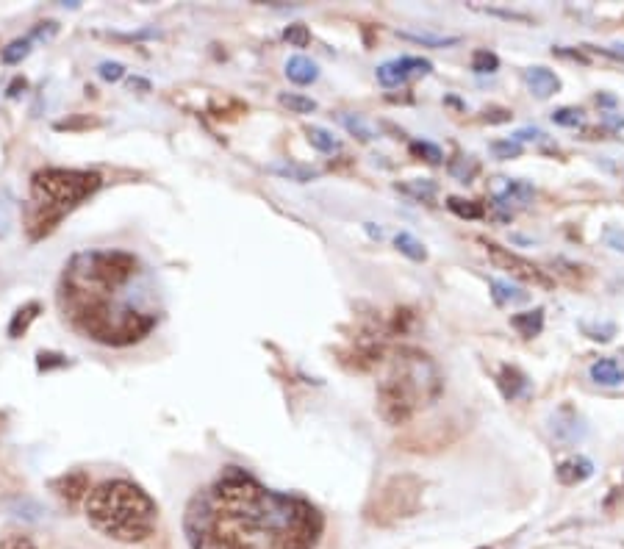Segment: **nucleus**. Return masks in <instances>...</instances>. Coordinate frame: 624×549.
Here are the masks:
<instances>
[{
    "label": "nucleus",
    "mask_w": 624,
    "mask_h": 549,
    "mask_svg": "<svg viewBox=\"0 0 624 549\" xmlns=\"http://www.w3.org/2000/svg\"><path fill=\"white\" fill-rule=\"evenodd\" d=\"M322 530L311 502L272 491L236 466L200 488L184 513L192 549H317Z\"/></svg>",
    "instance_id": "nucleus-1"
},
{
    "label": "nucleus",
    "mask_w": 624,
    "mask_h": 549,
    "mask_svg": "<svg viewBox=\"0 0 624 549\" xmlns=\"http://www.w3.org/2000/svg\"><path fill=\"white\" fill-rule=\"evenodd\" d=\"M59 311L84 339L128 347L159 325V308L142 261L125 250H84L64 264Z\"/></svg>",
    "instance_id": "nucleus-2"
},
{
    "label": "nucleus",
    "mask_w": 624,
    "mask_h": 549,
    "mask_svg": "<svg viewBox=\"0 0 624 549\" xmlns=\"http://www.w3.org/2000/svg\"><path fill=\"white\" fill-rule=\"evenodd\" d=\"M86 522L111 541L139 544L156 533L159 508L131 480H106L86 494Z\"/></svg>",
    "instance_id": "nucleus-3"
},
{
    "label": "nucleus",
    "mask_w": 624,
    "mask_h": 549,
    "mask_svg": "<svg viewBox=\"0 0 624 549\" xmlns=\"http://www.w3.org/2000/svg\"><path fill=\"white\" fill-rule=\"evenodd\" d=\"M439 394L441 375L436 364L419 350H400L389 375L380 380L378 414L389 425H405L419 405L433 403Z\"/></svg>",
    "instance_id": "nucleus-4"
},
{
    "label": "nucleus",
    "mask_w": 624,
    "mask_h": 549,
    "mask_svg": "<svg viewBox=\"0 0 624 549\" xmlns=\"http://www.w3.org/2000/svg\"><path fill=\"white\" fill-rule=\"evenodd\" d=\"M103 186L98 172L89 170H39L31 178V211H28V233L31 239H42L50 233L67 211H73L81 200L92 197Z\"/></svg>",
    "instance_id": "nucleus-5"
},
{
    "label": "nucleus",
    "mask_w": 624,
    "mask_h": 549,
    "mask_svg": "<svg viewBox=\"0 0 624 549\" xmlns=\"http://www.w3.org/2000/svg\"><path fill=\"white\" fill-rule=\"evenodd\" d=\"M419 502H422V480L414 475H397L369 502L367 516L375 525H394L400 519L414 516Z\"/></svg>",
    "instance_id": "nucleus-6"
},
{
    "label": "nucleus",
    "mask_w": 624,
    "mask_h": 549,
    "mask_svg": "<svg viewBox=\"0 0 624 549\" xmlns=\"http://www.w3.org/2000/svg\"><path fill=\"white\" fill-rule=\"evenodd\" d=\"M483 247H486V253H489L494 267L508 269L514 278H522V281L527 283H536V286L552 289V278H547L536 264H530V261H525L522 256H516V253H511V250H505V247H500V244L494 242H483Z\"/></svg>",
    "instance_id": "nucleus-7"
},
{
    "label": "nucleus",
    "mask_w": 624,
    "mask_h": 549,
    "mask_svg": "<svg viewBox=\"0 0 624 549\" xmlns=\"http://www.w3.org/2000/svg\"><path fill=\"white\" fill-rule=\"evenodd\" d=\"M433 70V64L428 59H416V56H403V59L386 61L378 67V81L383 86H403L408 78L414 75H428Z\"/></svg>",
    "instance_id": "nucleus-8"
},
{
    "label": "nucleus",
    "mask_w": 624,
    "mask_h": 549,
    "mask_svg": "<svg viewBox=\"0 0 624 549\" xmlns=\"http://www.w3.org/2000/svg\"><path fill=\"white\" fill-rule=\"evenodd\" d=\"M533 200V186L525 181H505L494 189V206L508 208L514 214V208H525Z\"/></svg>",
    "instance_id": "nucleus-9"
},
{
    "label": "nucleus",
    "mask_w": 624,
    "mask_h": 549,
    "mask_svg": "<svg viewBox=\"0 0 624 549\" xmlns=\"http://www.w3.org/2000/svg\"><path fill=\"white\" fill-rule=\"evenodd\" d=\"M50 488L62 497L67 505H75V502L86 500V494H89V475L86 472H67V475L56 477Z\"/></svg>",
    "instance_id": "nucleus-10"
},
{
    "label": "nucleus",
    "mask_w": 624,
    "mask_h": 549,
    "mask_svg": "<svg viewBox=\"0 0 624 549\" xmlns=\"http://www.w3.org/2000/svg\"><path fill=\"white\" fill-rule=\"evenodd\" d=\"M552 430H555V439L563 441V444H575L577 439L586 436V425H583V419H580L572 408H561V411L555 414Z\"/></svg>",
    "instance_id": "nucleus-11"
},
{
    "label": "nucleus",
    "mask_w": 624,
    "mask_h": 549,
    "mask_svg": "<svg viewBox=\"0 0 624 549\" xmlns=\"http://www.w3.org/2000/svg\"><path fill=\"white\" fill-rule=\"evenodd\" d=\"M525 81L527 86H530V92L541 100L552 98V95L561 89L558 75L552 73V70H547V67H530V70H525Z\"/></svg>",
    "instance_id": "nucleus-12"
},
{
    "label": "nucleus",
    "mask_w": 624,
    "mask_h": 549,
    "mask_svg": "<svg viewBox=\"0 0 624 549\" xmlns=\"http://www.w3.org/2000/svg\"><path fill=\"white\" fill-rule=\"evenodd\" d=\"M594 475V464L583 458V455H577V458H569V461H563L558 466V480H561L563 486H575V483H583L588 477Z\"/></svg>",
    "instance_id": "nucleus-13"
},
{
    "label": "nucleus",
    "mask_w": 624,
    "mask_h": 549,
    "mask_svg": "<svg viewBox=\"0 0 624 549\" xmlns=\"http://www.w3.org/2000/svg\"><path fill=\"white\" fill-rule=\"evenodd\" d=\"M591 380L594 383H600V386H619L624 383V369L613 358H600V361H594L591 364Z\"/></svg>",
    "instance_id": "nucleus-14"
},
{
    "label": "nucleus",
    "mask_w": 624,
    "mask_h": 549,
    "mask_svg": "<svg viewBox=\"0 0 624 549\" xmlns=\"http://www.w3.org/2000/svg\"><path fill=\"white\" fill-rule=\"evenodd\" d=\"M286 75H289V81H292V84L306 86L317 81L319 67L311 59H306V56H292L289 64H286Z\"/></svg>",
    "instance_id": "nucleus-15"
},
{
    "label": "nucleus",
    "mask_w": 624,
    "mask_h": 549,
    "mask_svg": "<svg viewBox=\"0 0 624 549\" xmlns=\"http://www.w3.org/2000/svg\"><path fill=\"white\" fill-rule=\"evenodd\" d=\"M500 389H502V394L508 397V400H516V397H519V394L527 389L525 375H522L516 366H502Z\"/></svg>",
    "instance_id": "nucleus-16"
},
{
    "label": "nucleus",
    "mask_w": 624,
    "mask_h": 549,
    "mask_svg": "<svg viewBox=\"0 0 624 549\" xmlns=\"http://www.w3.org/2000/svg\"><path fill=\"white\" fill-rule=\"evenodd\" d=\"M39 311H42V305L39 303H28L23 305V308H17V314H14L12 322H9V336H12V339H20L25 330L31 328V322L39 317Z\"/></svg>",
    "instance_id": "nucleus-17"
},
{
    "label": "nucleus",
    "mask_w": 624,
    "mask_h": 549,
    "mask_svg": "<svg viewBox=\"0 0 624 549\" xmlns=\"http://www.w3.org/2000/svg\"><path fill=\"white\" fill-rule=\"evenodd\" d=\"M511 325H514L525 339H533V336H539L541 330H544V311L536 308V311H527V314H516L511 319Z\"/></svg>",
    "instance_id": "nucleus-18"
},
{
    "label": "nucleus",
    "mask_w": 624,
    "mask_h": 549,
    "mask_svg": "<svg viewBox=\"0 0 624 549\" xmlns=\"http://www.w3.org/2000/svg\"><path fill=\"white\" fill-rule=\"evenodd\" d=\"M267 170H270L272 175H281V178H286V181H297V183L314 181V178L319 175L314 167H303V164H270Z\"/></svg>",
    "instance_id": "nucleus-19"
},
{
    "label": "nucleus",
    "mask_w": 624,
    "mask_h": 549,
    "mask_svg": "<svg viewBox=\"0 0 624 549\" xmlns=\"http://www.w3.org/2000/svg\"><path fill=\"white\" fill-rule=\"evenodd\" d=\"M394 247H397L403 256L411 258V261H425V258H428V250H425L422 242H419L416 236H411V233H397V236H394Z\"/></svg>",
    "instance_id": "nucleus-20"
},
{
    "label": "nucleus",
    "mask_w": 624,
    "mask_h": 549,
    "mask_svg": "<svg viewBox=\"0 0 624 549\" xmlns=\"http://www.w3.org/2000/svg\"><path fill=\"white\" fill-rule=\"evenodd\" d=\"M306 134H308V142L317 147L319 153H336V150H342V142H339V139H333L331 131H325V128L311 125Z\"/></svg>",
    "instance_id": "nucleus-21"
},
{
    "label": "nucleus",
    "mask_w": 624,
    "mask_h": 549,
    "mask_svg": "<svg viewBox=\"0 0 624 549\" xmlns=\"http://www.w3.org/2000/svg\"><path fill=\"white\" fill-rule=\"evenodd\" d=\"M491 289H494L497 303H525L527 300V292H522L519 286H511L508 281H491Z\"/></svg>",
    "instance_id": "nucleus-22"
},
{
    "label": "nucleus",
    "mask_w": 624,
    "mask_h": 549,
    "mask_svg": "<svg viewBox=\"0 0 624 549\" xmlns=\"http://www.w3.org/2000/svg\"><path fill=\"white\" fill-rule=\"evenodd\" d=\"M400 39L416 42V45H428V48H447V45H458V37H433V34H414V31H400Z\"/></svg>",
    "instance_id": "nucleus-23"
},
{
    "label": "nucleus",
    "mask_w": 624,
    "mask_h": 549,
    "mask_svg": "<svg viewBox=\"0 0 624 549\" xmlns=\"http://www.w3.org/2000/svg\"><path fill=\"white\" fill-rule=\"evenodd\" d=\"M278 100H281V106H286L294 114H311V111H317V100L306 98V95H297V92H283Z\"/></svg>",
    "instance_id": "nucleus-24"
},
{
    "label": "nucleus",
    "mask_w": 624,
    "mask_h": 549,
    "mask_svg": "<svg viewBox=\"0 0 624 549\" xmlns=\"http://www.w3.org/2000/svg\"><path fill=\"white\" fill-rule=\"evenodd\" d=\"M447 206L453 214L464 217V220H480L483 217V206L480 203H472V200H461V197H450Z\"/></svg>",
    "instance_id": "nucleus-25"
},
{
    "label": "nucleus",
    "mask_w": 624,
    "mask_h": 549,
    "mask_svg": "<svg viewBox=\"0 0 624 549\" xmlns=\"http://www.w3.org/2000/svg\"><path fill=\"white\" fill-rule=\"evenodd\" d=\"M31 45H34V37L28 34L23 39H14L9 48H3V61L6 64H17V61H23L28 53H31Z\"/></svg>",
    "instance_id": "nucleus-26"
},
{
    "label": "nucleus",
    "mask_w": 624,
    "mask_h": 549,
    "mask_svg": "<svg viewBox=\"0 0 624 549\" xmlns=\"http://www.w3.org/2000/svg\"><path fill=\"white\" fill-rule=\"evenodd\" d=\"M500 67V59L491 53V50H475V56H472V70L480 75L486 73H494Z\"/></svg>",
    "instance_id": "nucleus-27"
},
{
    "label": "nucleus",
    "mask_w": 624,
    "mask_h": 549,
    "mask_svg": "<svg viewBox=\"0 0 624 549\" xmlns=\"http://www.w3.org/2000/svg\"><path fill=\"white\" fill-rule=\"evenodd\" d=\"M283 39H286L292 48H306L308 42H311V31H308L303 23H294L283 31Z\"/></svg>",
    "instance_id": "nucleus-28"
},
{
    "label": "nucleus",
    "mask_w": 624,
    "mask_h": 549,
    "mask_svg": "<svg viewBox=\"0 0 624 549\" xmlns=\"http://www.w3.org/2000/svg\"><path fill=\"white\" fill-rule=\"evenodd\" d=\"M491 153L502 161L516 159V156H522V145L516 139H500V142H491Z\"/></svg>",
    "instance_id": "nucleus-29"
},
{
    "label": "nucleus",
    "mask_w": 624,
    "mask_h": 549,
    "mask_svg": "<svg viewBox=\"0 0 624 549\" xmlns=\"http://www.w3.org/2000/svg\"><path fill=\"white\" fill-rule=\"evenodd\" d=\"M552 122H555V125H563V128H577V125L583 122V111L577 109L552 111Z\"/></svg>",
    "instance_id": "nucleus-30"
},
{
    "label": "nucleus",
    "mask_w": 624,
    "mask_h": 549,
    "mask_svg": "<svg viewBox=\"0 0 624 549\" xmlns=\"http://www.w3.org/2000/svg\"><path fill=\"white\" fill-rule=\"evenodd\" d=\"M403 192L414 195L416 200H433V195H436V183L433 181H414L411 186H403Z\"/></svg>",
    "instance_id": "nucleus-31"
},
{
    "label": "nucleus",
    "mask_w": 624,
    "mask_h": 549,
    "mask_svg": "<svg viewBox=\"0 0 624 549\" xmlns=\"http://www.w3.org/2000/svg\"><path fill=\"white\" fill-rule=\"evenodd\" d=\"M411 153L414 156H422L430 164H441V150L430 142H411Z\"/></svg>",
    "instance_id": "nucleus-32"
},
{
    "label": "nucleus",
    "mask_w": 624,
    "mask_h": 549,
    "mask_svg": "<svg viewBox=\"0 0 624 549\" xmlns=\"http://www.w3.org/2000/svg\"><path fill=\"white\" fill-rule=\"evenodd\" d=\"M342 122H344V128H347L350 134L358 136L361 142H369V139H372V131H369L367 125H364V122L358 120V117H350V114H344Z\"/></svg>",
    "instance_id": "nucleus-33"
},
{
    "label": "nucleus",
    "mask_w": 624,
    "mask_h": 549,
    "mask_svg": "<svg viewBox=\"0 0 624 549\" xmlns=\"http://www.w3.org/2000/svg\"><path fill=\"white\" fill-rule=\"evenodd\" d=\"M98 73L103 81H111V84H114V81H120V78L125 75V67L120 64V61H103V64L98 67Z\"/></svg>",
    "instance_id": "nucleus-34"
},
{
    "label": "nucleus",
    "mask_w": 624,
    "mask_h": 549,
    "mask_svg": "<svg viewBox=\"0 0 624 549\" xmlns=\"http://www.w3.org/2000/svg\"><path fill=\"white\" fill-rule=\"evenodd\" d=\"M0 549H37V544L28 536H6L0 541Z\"/></svg>",
    "instance_id": "nucleus-35"
},
{
    "label": "nucleus",
    "mask_w": 624,
    "mask_h": 549,
    "mask_svg": "<svg viewBox=\"0 0 624 549\" xmlns=\"http://www.w3.org/2000/svg\"><path fill=\"white\" fill-rule=\"evenodd\" d=\"M605 242L613 250H624V231H619V228H605Z\"/></svg>",
    "instance_id": "nucleus-36"
},
{
    "label": "nucleus",
    "mask_w": 624,
    "mask_h": 549,
    "mask_svg": "<svg viewBox=\"0 0 624 549\" xmlns=\"http://www.w3.org/2000/svg\"><path fill=\"white\" fill-rule=\"evenodd\" d=\"M586 333H591V339H600V342H608L613 333V325H605V328H591L586 325Z\"/></svg>",
    "instance_id": "nucleus-37"
},
{
    "label": "nucleus",
    "mask_w": 624,
    "mask_h": 549,
    "mask_svg": "<svg viewBox=\"0 0 624 549\" xmlns=\"http://www.w3.org/2000/svg\"><path fill=\"white\" fill-rule=\"evenodd\" d=\"M602 53H608L613 59H624V45H616V48H602Z\"/></svg>",
    "instance_id": "nucleus-38"
},
{
    "label": "nucleus",
    "mask_w": 624,
    "mask_h": 549,
    "mask_svg": "<svg viewBox=\"0 0 624 549\" xmlns=\"http://www.w3.org/2000/svg\"><path fill=\"white\" fill-rule=\"evenodd\" d=\"M480 549H489V547H480Z\"/></svg>",
    "instance_id": "nucleus-39"
}]
</instances>
